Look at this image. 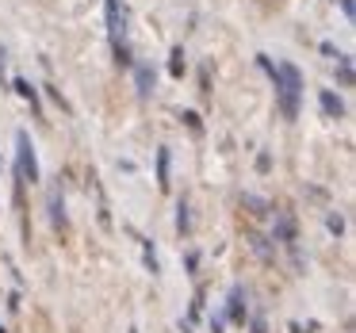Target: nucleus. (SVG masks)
<instances>
[{
    "label": "nucleus",
    "instance_id": "obj_2",
    "mask_svg": "<svg viewBox=\"0 0 356 333\" xmlns=\"http://www.w3.org/2000/svg\"><path fill=\"white\" fill-rule=\"evenodd\" d=\"M16 146H19V154H16V161H19V180H39V161H35V149H31V142H27V134H19L16 138Z\"/></svg>",
    "mask_w": 356,
    "mask_h": 333
},
{
    "label": "nucleus",
    "instance_id": "obj_4",
    "mask_svg": "<svg viewBox=\"0 0 356 333\" xmlns=\"http://www.w3.org/2000/svg\"><path fill=\"white\" fill-rule=\"evenodd\" d=\"M123 12H119V0H108V31H111V39L119 42V35H123Z\"/></svg>",
    "mask_w": 356,
    "mask_h": 333
},
{
    "label": "nucleus",
    "instance_id": "obj_10",
    "mask_svg": "<svg viewBox=\"0 0 356 333\" xmlns=\"http://www.w3.org/2000/svg\"><path fill=\"white\" fill-rule=\"evenodd\" d=\"M0 73H4V50H0Z\"/></svg>",
    "mask_w": 356,
    "mask_h": 333
},
{
    "label": "nucleus",
    "instance_id": "obj_3",
    "mask_svg": "<svg viewBox=\"0 0 356 333\" xmlns=\"http://www.w3.org/2000/svg\"><path fill=\"white\" fill-rule=\"evenodd\" d=\"M318 104H322V111L330 119H341L345 115V104H341V96H333L330 88H322V92H318Z\"/></svg>",
    "mask_w": 356,
    "mask_h": 333
},
{
    "label": "nucleus",
    "instance_id": "obj_7",
    "mask_svg": "<svg viewBox=\"0 0 356 333\" xmlns=\"http://www.w3.org/2000/svg\"><path fill=\"white\" fill-rule=\"evenodd\" d=\"M16 88H19V96H24V100H31V108H39V96H35V88L27 85V81H16Z\"/></svg>",
    "mask_w": 356,
    "mask_h": 333
},
{
    "label": "nucleus",
    "instance_id": "obj_5",
    "mask_svg": "<svg viewBox=\"0 0 356 333\" xmlns=\"http://www.w3.org/2000/svg\"><path fill=\"white\" fill-rule=\"evenodd\" d=\"M157 184L169 188V149H157Z\"/></svg>",
    "mask_w": 356,
    "mask_h": 333
},
{
    "label": "nucleus",
    "instance_id": "obj_9",
    "mask_svg": "<svg viewBox=\"0 0 356 333\" xmlns=\"http://www.w3.org/2000/svg\"><path fill=\"white\" fill-rule=\"evenodd\" d=\"M230 318L234 322H241V295L234 291V299H230Z\"/></svg>",
    "mask_w": 356,
    "mask_h": 333
},
{
    "label": "nucleus",
    "instance_id": "obj_1",
    "mask_svg": "<svg viewBox=\"0 0 356 333\" xmlns=\"http://www.w3.org/2000/svg\"><path fill=\"white\" fill-rule=\"evenodd\" d=\"M261 62H264V58H261ZM264 65H268V62H264ZM268 73H272V81H276L280 111H284L287 119H295V115H299V96H302L299 70H295L291 62H276V65H268Z\"/></svg>",
    "mask_w": 356,
    "mask_h": 333
},
{
    "label": "nucleus",
    "instance_id": "obj_8",
    "mask_svg": "<svg viewBox=\"0 0 356 333\" xmlns=\"http://www.w3.org/2000/svg\"><path fill=\"white\" fill-rule=\"evenodd\" d=\"M180 58H184V50H172V62H169L172 77H180V73H184V62H180Z\"/></svg>",
    "mask_w": 356,
    "mask_h": 333
},
{
    "label": "nucleus",
    "instance_id": "obj_6",
    "mask_svg": "<svg viewBox=\"0 0 356 333\" xmlns=\"http://www.w3.org/2000/svg\"><path fill=\"white\" fill-rule=\"evenodd\" d=\"M149 88H154V73H149L146 65H142V70H138V92H142V96H149Z\"/></svg>",
    "mask_w": 356,
    "mask_h": 333
}]
</instances>
